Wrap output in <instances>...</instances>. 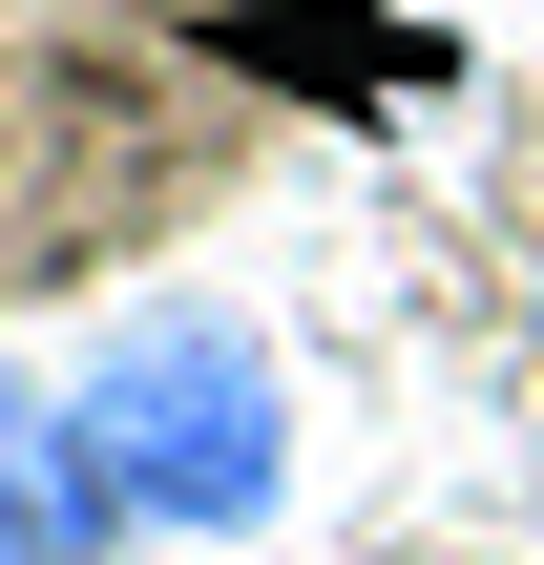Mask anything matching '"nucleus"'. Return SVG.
Masks as SVG:
<instances>
[{
	"label": "nucleus",
	"instance_id": "1",
	"mask_svg": "<svg viewBox=\"0 0 544 565\" xmlns=\"http://www.w3.org/2000/svg\"><path fill=\"white\" fill-rule=\"evenodd\" d=\"M63 419H84L126 545H252V524L294 503V377H273V335L210 315V294L105 315L84 377H63Z\"/></svg>",
	"mask_w": 544,
	"mask_h": 565
},
{
	"label": "nucleus",
	"instance_id": "2",
	"mask_svg": "<svg viewBox=\"0 0 544 565\" xmlns=\"http://www.w3.org/2000/svg\"><path fill=\"white\" fill-rule=\"evenodd\" d=\"M105 545H126V503H105L63 377H0V565H105Z\"/></svg>",
	"mask_w": 544,
	"mask_h": 565
}]
</instances>
